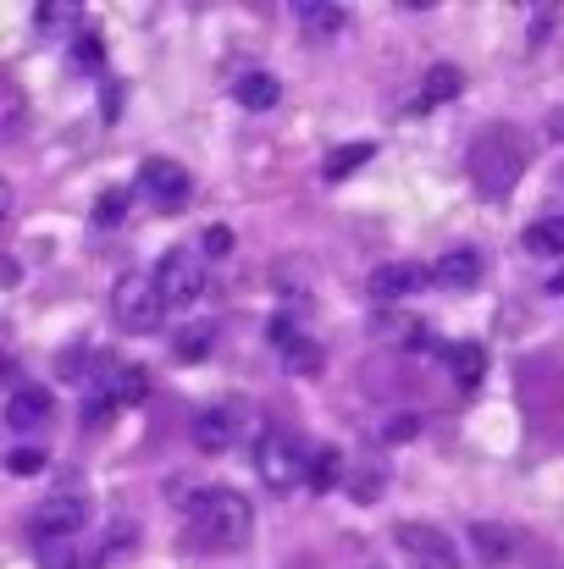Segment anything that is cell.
Masks as SVG:
<instances>
[{"label":"cell","instance_id":"cell-1","mask_svg":"<svg viewBox=\"0 0 564 569\" xmlns=\"http://www.w3.org/2000/svg\"><path fill=\"white\" fill-rule=\"evenodd\" d=\"M255 531V515H249V498L232 492V487H205L188 498V537L199 548H216V553H232L244 548Z\"/></svg>","mask_w":564,"mask_h":569},{"label":"cell","instance_id":"cell-2","mask_svg":"<svg viewBox=\"0 0 564 569\" xmlns=\"http://www.w3.org/2000/svg\"><path fill=\"white\" fill-rule=\"evenodd\" d=\"M521 172H526V139L515 128L476 133V144H471V178H476V189L487 193V199H504V193L521 183Z\"/></svg>","mask_w":564,"mask_h":569},{"label":"cell","instance_id":"cell-3","mask_svg":"<svg viewBox=\"0 0 564 569\" xmlns=\"http://www.w3.org/2000/svg\"><path fill=\"white\" fill-rule=\"evenodd\" d=\"M255 470H260V481L271 492H288V487H299L310 476V448L294 431H266L255 442Z\"/></svg>","mask_w":564,"mask_h":569},{"label":"cell","instance_id":"cell-4","mask_svg":"<svg viewBox=\"0 0 564 569\" xmlns=\"http://www.w3.org/2000/svg\"><path fill=\"white\" fill-rule=\"evenodd\" d=\"M111 310L128 332H161V321H167V299H161L156 277H122Z\"/></svg>","mask_w":564,"mask_h":569},{"label":"cell","instance_id":"cell-5","mask_svg":"<svg viewBox=\"0 0 564 569\" xmlns=\"http://www.w3.org/2000/svg\"><path fill=\"white\" fill-rule=\"evenodd\" d=\"M156 288H161L167 305H194V299L205 293V260H199L194 249L161 254V266H156Z\"/></svg>","mask_w":564,"mask_h":569},{"label":"cell","instance_id":"cell-6","mask_svg":"<svg viewBox=\"0 0 564 569\" xmlns=\"http://www.w3.org/2000/svg\"><path fill=\"white\" fill-rule=\"evenodd\" d=\"M83 526H89V503L72 498V492L44 498V503L33 509V537H39V542H72Z\"/></svg>","mask_w":564,"mask_h":569},{"label":"cell","instance_id":"cell-7","mask_svg":"<svg viewBox=\"0 0 564 569\" xmlns=\"http://www.w3.org/2000/svg\"><path fill=\"white\" fill-rule=\"evenodd\" d=\"M366 288H372L376 305L387 310V305H404L409 293H420V288H426V271H420V266H409V260H387V266H376L372 271V282H366Z\"/></svg>","mask_w":564,"mask_h":569},{"label":"cell","instance_id":"cell-8","mask_svg":"<svg viewBox=\"0 0 564 569\" xmlns=\"http://www.w3.org/2000/svg\"><path fill=\"white\" fill-rule=\"evenodd\" d=\"M139 189L150 193L161 210H178V204L188 199V172L178 167V161H167V156H150L145 172H139Z\"/></svg>","mask_w":564,"mask_h":569},{"label":"cell","instance_id":"cell-9","mask_svg":"<svg viewBox=\"0 0 564 569\" xmlns=\"http://www.w3.org/2000/svg\"><path fill=\"white\" fill-rule=\"evenodd\" d=\"M393 542H398L404 553H415L420 565L459 569V565H454V542H448L443 531H432V526H393Z\"/></svg>","mask_w":564,"mask_h":569},{"label":"cell","instance_id":"cell-10","mask_svg":"<svg viewBox=\"0 0 564 569\" xmlns=\"http://www.w3.org/2000/svg\"><path fill=\"white\" fill-rule=\"evenodd\" d=\"M232 437H238V403H216L194 420V448L199 453H227Z\"/></svg>","mask_w":564,"mask_h":569},{"label":"cell","instance_id":"cell-11","mask_svg":"<svg viewBox=\"0 0 564 569\" xmlns=\"http://www.w3.org/2000/svg\"><path fill=\"white\" fill-rule=\"evenodd\" d=\"M50 409H56V398H50L44 387H11V398H6V426H11V431H39V426L50 420Z\"/></svg>","mask_w":564,"mask_h":569},{"label":"cell","instance_id":"cell-12","mask_svg":"<svg viewBox=\"0 0 564 569\" xmlns=\"http://www.w3.org/2000/svg\"><path fill=\"white\" fill-rule=\"evenodd\" d=\"M372 332L382 338V343H404V349H437V343H432V332H426V327H420L415 316L393 310V305L372 316Z\"/></svg>","mask_w":564,"mask_h":569},{"label":"cell","instance_id":"cell-13","mask_svg":"<svg viewBox=\"0 0 564 569\" xmlns=\"http://www.w3.org/2000/svg\"><path fill=\"white\" fill-rule=\"evenodd\" d=\"M432 277H437L443 288L465 293V288L482 282V254H476V249H443V260L432 266Z\"/></svg>","mask_w":564,"mask_h":569},{"label":"cell","instance_id":"cell-14","mask_svg":"<svg viewBox=\"0 0 564 569\" xmlns=\"http://www.w3.org/2000/svg\"><path fill=\"white\" fill-rule=\"evenodd\" d=\"M471 542H476V553H482L487 565H509V559L521 553V531H509V526H498V520L471 526Z\"/></svg>","mask_w":564,"mask_h":569},{"label":"cell","instance_id":"cell-15","mask_svg":"<svg viewBox=\"0 0 564 569\" xmlns=\"http://www.w3.org/2000/svg\"><path fill=\"white\" fill-rule=\"evenodd\" d=\"M232 100H238L244 111H271V106L283 100V83H277L271 72H238V78H232Z\"/></svg>","mask_w":564,"mask_h":569},{"label":"cell","instance_id":"cell-16","mask_svg":"<svg viewBox=\"0 0 564 569\" xmlns=\"http://www.w3.org/2000/svg\"><path fill=\"white\" fill-rule=\"evenodd\" d=\"M443 360H448V371H454V381H459L465 392L487 377V349H482L476 338H459V343H448V349H443Z\"/></svg>","mask_w":564,"mask_h":569},{"label":"cell","instance_id":"cell-17","mask_svg":"<svg viewBox=\"0 0 564 569\" xmlns=\"http://www.w3.org/2000/svg\"><path fill=\"white\" fill-rule=\"evenodd\" d=\"M299 22H305L310 39H338V33L349 28V11L333 6V0H305V6H299Z\"/></svg>","mask_w":564,"mask_h":569},{"label":"cell","instance_id":"cell-18","mask_svg":"<svg viewBox=\"0 0 564 569\" xmlns=\"http://www.w3.org/2000/svg\"><path fill=\"white\" fill-rule=\"evenodd\" d=\"M459 89H465V72L448 67V61H437L426 72V83H420V106H448V100H459Z\"/></svg>","mask_w":564,"mask_h":569},{"label":"cell","instance_id":"cell-19","mask_svg":"<svg viewBox=\"0 0 564 569\" xmlns=\"http://www.w3.org/2000/svg\"><path fill=\"white\" fill-rule=\"evenodd\" d=\"M521 243H526V254H543V260L564 254V216H543V221H532V227L521 232Z\"/></svg>","mask_w":564,"mask_h":569},{"label":"cell","instance_id":"cell-20","mask_svg":"<svg viewBox=\"0 0 564 569\" xmlns=\"http://www.w3.org/2000/svg\"><path fill=\"white\" fill-rule=\"evenodd\" d=\"M210 338H216V327H210V321H188L184 332L172 338V360H178V366L205 360V355H210Z\"/></svg>","mask_w":564,"mask_h":569},{"label":"cell","instance_id":"cell-21","mask_svg":"<svg viewBox=\"0 0 564 569\" xmlns=\"http://www.w3.org/2000/svg\"><path fill=\"white\" fill-rule=\"evenodd\" d=\"M338 481H344V453H338V448H316V453H310L305 487H310V492H333Z\"/></svg>","mask_w":564,"mask_h":569},{"label":"cell","instance_id":"cell-22","mask_svg":"<svg viewBox=\"0 0 564 569\" xmlns=\"http://www.w3.org/2000/svg\"><path fill=\"white\" fill-rule=\"evenodd\" d=\"M372 156H376V144H338V150L327 156L321 178H327V183H344V178H349V172H360Z\"/></svg>","mask_w":564,"mask_h":569},{"label":"cell","instance_id":"cell-23","mask_svg":"<svg viewBox=\"0 0 564 569\" xmlns=\"http://www.w3.org/2000/svg\"><path fill=\"white\" fill-rule=\"evenodd\" d=\"M33 22H39V33H72L83 22V11L72 0H44V6H33Z\"/></svg>","mask_w":564,"mask_h":569},{"label":"cell","instance_id":"cell-24","mask_svg":"<svg viewBox=\"0 0 564 569\" xmlns=\"http://www.w3.org/2000/svg\"><path fill=\"white\" fill-rule=\"evenodd\" d=\"M122 403H117V392L106 387V381H89V392H83V409H78V420L83 426H106L111 415H117Z\"/></svg>","mask_w":564,"mask_h":569},{"label":"cell","instance_id":"cell-25","mask_svg":"<svg viewBox=\"0 0 564 569\" xmlns=\"http://www.w3.org/2000/svg\"><path fill=\"white\" fill-rule=\"evenodd\" d=\"M106 387L117 392V403H145V392H150V371H145V366H117Z\"/></svg>","mask_w":564,"mask_h":569},{"label":"cell","instance_id":"cell-26","mask_svg":"<svg viewBox=\"0 0 564 569\" xmlns=\"http://www.w3.org/2000/svg\"><path fill=\"white\" fill-rule=\"evenodd\" d=\"M72 67H78V72H100V67H106V44H100L95 33H83V39L72 44Z\"/></svg>","mask_w":564,"mask_h":569},{"label":"cell","instance_id":"cell-27","mask_svg":"<svg viewBox=\"0 0 564 569\" xmlns=\"http://www.w3.org/2000/svg\"><path fill=\"white\" fill-rule=\"evenodd\" d=\"M6 470H11L17 481L39 476V470H44V448H11V453H6Z\"/></svg>","mask_w":564,"mask_h":569},{"label":"cell","instance_id":"cell-28","mask_svg":"<svg viewBox=\"0 0 564 569\" xmlns=\"http://www.w3.org/2000/svg\"><path fill=\"white\" fill-rule=\"evenodd\" d=\"M122 216H128V189H106L100 204H95V221H100V227H117Z\"/></svg>","mask_w":564,"mask_h":569},{"label":"cell","instance_id":"cell-29","mask_svg":"<svg viewBox=\"0 0 564 569\" xmlns=\"http://www.w3.org/2000/svg\"><path fill=\"white\" fill-rule=\"evenodd\" d=\"M39 569H78L72 542H39Z\"/></svg>","mask_w":564,"mask_h":569},{"label":"cell","instance_id":"cell-30","mask_svg":"<svg viewBox=\"0 0 564 569\" xmlns=\"http://www.w3.org/2000/svg\"><path fill=\"white\" fill-rule=\"evenodd\" d=\"M266 338H271V349H277V355H288V349H294V343H299L305 332H299V327H294L288 316H271V327H266Z\"/></svg>","mask_w":564,"mask_h":569},{"label":"cell","instance_id":"cell-31","mask_svg":"<svg viewBox=\"0 0 564 569\" xmlns=\"http://www.w3.org/2000/svg\"><path fill=\"white\" fill-rule=\"evenodd\" d=\"M283 360H288V371H321V349H316L310 338H299V343H294Z\"/></svg>","mask_w":564,"mask_h":569},{"label":"cell","instance_id":"cell-32","mask_svg":"<svg viewBox=\"0 0 564 569\" xmlns=\"http://www.w3.org/2000/svg\"><path fill=\"white\" fill-rule=\"evenodd\" d=\"M199 249H205L210 260L232 254V227H221V221H216V227H205V243H199Z\"/></svg>","mask_w":564,"mask_h":569},{"label":"cell","instance_id":"cell-33","mask_svg":"<svg viewBox=\"0 0 564 569\" xmlns=\"http://www.w3.org/2000/svg\"><path fill=\"white\" fill-rule=\"evenodd\" d=\"M415 431H420V415H393V420L382 426V437H387V442H409Z\"/></svg>","mask_w":564,"mask_h":569},{"label":"cell","instance_id":"cell-34","mask_svg":"<svg viewBox=\"0 0 564 569\" xmlns=\"http://www.w3.org/2000/svg\"><path fill=\"white\" fill-rule=\"evenodd\" d=\"M548 133H554V139H564V111H554V122H548Z\"/></svg>","mask_w":564,"mask_h":569},{"label":"cell","instance_id":"cell-35","mask_svg":"<svg viewBox=\"0 0 564 569\" xmlns=\"http://www.w3.org/2000/svg\"><path fill=\"white\" fill-rule=\"evenodd\" d=\"M548 293H560V299H564V271L554 277V282H548Z\"/></svg>","mask_w":564,"mask_h":569}]
</instances>
